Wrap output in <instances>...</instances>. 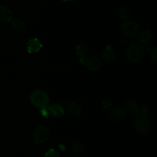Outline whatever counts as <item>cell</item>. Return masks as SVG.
I'll list each match as a JSON object with an SVG mask.
<instances>
[{"instance_id":"2","label":"cell","mask_w":157,"mask_h":157,"mask_svg":"<svg viewBox=\"0 0 157 157\" xmlns=\"http://www.w3.org/2000/svg\"><path fill=\"white\" fill-rule=\"evenodd\" d=\"M145 54L144 46L137 43H133L128 46L126 51L127 59L133 63H138L143 59Z\"/></svg>"},{"instance_id":"8","label":"cell","mask_w":157,"mask_h":157,"mask_svg":"<svg viewBox=\"0 0 157 157\" xmlns=\"http://www.w3.org/2000/svg\"><path fill=\"white\" fill-rule=\"evenodd\" d=\"M101 56H102L103 60L107 64H113L116 61V53L110 45L106 46L103 49Z\"/></svg>"},{"instance_id":"4","label":"cell","mask_w":157,"mask_h":157,"mask_svg":"<svg viewBox=\"0 0 157 157\" xmlns=\"http://www.w3.org/2000/svg\"><path fill=\"white\" fill-rule=\"evenodd\" d=\"M139 25L134 21H127L121 26V32L125 36L135 37L139 33Z\"/></svg>"},{"instance_id":"16","label":"cell","mask_w":157,"mask_h":157,"mask_svg":"<svg viewBox=\"0 0 157 157\" xmlns=\"http://www.w3.org/2000/svg\"><path fill=\"white\" fill-rule=\"evenodd\" d=\"M12 27L15 32H21L25 30V24L23 21L19 19H15L12 21Z\"/></svg>"},{"instance_id":"20","label":"cell","mask_w":157,"mask_h":157,"mask_svg":"<svg viewBox=\"0 0 157 157\" xmlns=\"http://www.w3.org/2000/svg\"><path fill=\"white\" fill-rule=\"evenodd\" d=\"M48 107V106H47ZM42 107V108L40 109V113H41V116L44 118H48L49 117V113H48V107Z\"/></svg>"},{"instance_id":"14","label":"cell","mask_w":157,"mask_h":157,"mask_svg":"<svg viewBox=\"0 0 157 157\" xmlns=\"http://www.w3.org/2000/svg\"><path fill=\"white\" fill-rule=\"evenodd\" d=\"M67 110L72 116H79L81 113V107L75 102H71L67 105Z\"/></svg>"},{"instance_id":"11","label":"cell","mask_w":157,"mask_h":157,"mask_svg":"<svg viewBox=\"0 0 157 157\" xmlns=\"http://www.w3.org/2000/svg\"><path fill=\"white\" fill-rule=\"evenodd\" d=\"M126 109L127 111L130 113L131 115L134 117H139L140 113V108L136 102L134 100H129L126 104Z\"/></svg>"},{"instance_id":"22","label":"cell","mask_w":157,"mask_h":157,"mask_svg":"<svg viewBox=\"0 0 157 157\" xmlns=\"http://www.w3.org/2000/svg\"><path fill=\"white\" fill-rule=\"evenodd\" d=\"M63 2H70V1H75V0H61Z\"/></svg>"},{"instance_id":"15","label":"cell","mask_w":157,"mask_h":157,"mask_svg":"<svg viewBox=\"0 0 157 157\" xmlns=\"http://www.w3.org/2000/svg\"><path fill=\"white\" fill-rule=\"evenodd\" d=\"M76 54L78 57L80 58V61L82 62L83 60L85 58V57L87 55V48L86 46L81 45V44H78L76 47Z\"/></svg>"},{"instance_id":"17","label":"cell","mask_w":157,"mask_h":157,"mask_svg":"<svg viewBox=\"0 0 157 157\" xmlns=\"http://www.w3.org/2000/svg\"><path fill=\"white\" fill-rule=\"evenodd\" d=\"M84 146L80 143H75L71 145V152L75 156H80L84 152Z\"/></svg>"},{"instance_id":"12","label":"cell","mask_w":157,"mask_h":157,"mask_svg":"<svg viewBox=\"0 0 157 157\" xmlns=\"http://www.w3.org/2000/svg\"><path fill=\"white\" fill-rule=\"evenodd\" d=\"M138 38L142 45H148L153 40V34L149 29H144L139 33Z\"/></svg>"},{"instance_id":"3","label":"cell","mask_w":157,"mask_h":157,"mask_svg":"<svg viewBox=\"0 0 157 157\" xmlns=\"http://www.w3.org/2000/svg\"><path fill=\"white\" fill-rule=\"evenodd\" d=\"M134 127L136 131L140 134H147L151 129V123L147 116L136 117L134 121Z\"/></svg>"},{"instance_id":"23","label":"cell","mask_w":157,"mask_h":157,"mask_svg":"<svg viewBox=\"0 0 157 157\" xmlns=\"http://www.w3.org/2000/svg\"><path fill=\"white\" fill-rule=\"evenodd\" d=\"M71 157H75V156H71Z\"/></svg>"},{"instance_id":"5","label":"cell","mask_w":157,"mask_h":157,"mask_svg":"<svg viewBox=\"0 0 157 157\" xmlns=\"http://www.w3.org/2000/svg\"><path fill=\"white\" fill-rule=\"evenodd\" d=\"M50 135L48 128L45 126L41 125L37 127L33 132V139L36 144H42L48 140Z\"/></svg>"},{"instance_id":"13","label":"cell","mask_w":157,"mask_h":157,"mask_svg":"<svg viewBox=\"0 0 157 157\" xmlns=\"http://www.w3.org/2000/svg\"><path fill=\"white\" fill-rule=\"evenodd\" d=\"M110 116L113 120L117 121H123L127 117V112L124 109L121 107H116L112 110Z\"/></svg>"},{"instance_id":"7","label":"cell","mask_w":157,"mask_h":157,"mask_svg":"<svg viewBox=\"0 0 157 157\" xmlns=\"http://www.w3.org/2000/svg\"><path fill=\"white\" fill-rule=\"evenodd\" d=\"M49 116L54 118L62 117L64 115V110L61 104L58 103H53L51 105H48Z\"/></svg>"},{"instance_id":"9","label":"cell","mask_w":157,"mask_h":157,"mask_svg":"<svg viewBox=\"0 0 157 157\" xmlns=\"http://www.w3.org/2000/svg\"><path fill=\"white\" fill-rule=\"evenodd\" d=\"M43 47L41 40L37 38H31L27 43V51L30 54L38 53Z\"/></svg>"},{"instance_id":"10","label":"cell","mask_w":157,"mask_h":157,"mask_svg":"<svg viewBox=\"0 0 157 157\" xmlns=\"http://www.w3.org/2000/svg\"><path fill=\"white\" fill-rule=\"evenodd\" d=\"M13 18V12L9 7L0 6V22L9 23Z\"/></svg>"},{"instance_id":"18","label":"cell","mask_w":157,"mask_h":157,"mask_svg":"<svg viewBox=\"0 0 157 157\" xmlns=\"http://www.w3.org/2000/svg\"><path fill=\"white\" fill-rule=\"evenodd\" d=\"M117 16L120 19L126 20L129 18V16H130V12H129V10L127 8L123 7L118 10Z\"/></svg>"},{"instance_id":"1","label":"cell","mask_w":157,"mask_h":157,"mask_svg":"<svg viewBox=\"0 0 157 157\" xmlns=\"http://www.w3.org/2000/svg\"><path fill=\"white\" fill-rule=\"evenodd\" d=\"M29 99H30L31 104L34 107L39 109L47 107L50 101V98L47 92L41 89H35L32 90V93L30 94Z\"/></svg>"},{"instance_id":"21","label":"cell","mask_w":157,"mask_h":157,"mask_svg":"<svg viewBox=\"0 0 157 157\" xmlns=\"http://www.w3.org/2000/svg\"><path fill=\"white\" fill-rule=\"evenodd\" d=\"M151 60H152V61H153V63H155V64H156V60H157V58H156V49H154V51H153V53H152V55H151Z\"/></svg>"},{"instance_id":"19","label":"cell","mask_w":157,"mask_h":157,"mask_svg":"<svg viewBox=\"0 0 157 157\" xmlns=\"http://www.w3.org/2000/svg\"><path fill=\"white\" fill-rule=\"evenodd\" d=\"M44 157H60V153L56 150L51 149L48 151L46 152Z\"/></svg>"},{"instance_id":"6","label":"cell","mask_w":157,"mask_h":157,"mask_svg":"<svg viewBox=\"0 0 157 157\" xmlns=\"http://www.w3.org/2000/svg\"><path fill=\"white\" fill-rule=\"evenodd\" d=\"M81 63L90 71H98L102 67V62L101 60L95 56H90L84 58Z\"/></svg>"}]
</instances>
